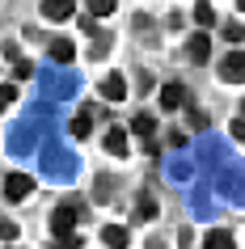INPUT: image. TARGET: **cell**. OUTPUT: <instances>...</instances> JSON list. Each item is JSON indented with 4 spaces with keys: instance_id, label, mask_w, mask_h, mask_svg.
<instances>
[{
    "instance_id": "obj_1",
    "label": "cell",
    "mask_w": 245,
    "mask_h": 249,
    "mask_svg": "<svg viewBox=\"0 0 245 249\" xmlns=\"http://www.w3.org/2000/svg\"><path fill=\"white\" fill-rule=\"evenodd\" d=\"M220 76L228 85H245V51H228L220 59Z\"/></svg>"
},
{
    "instance_id": "obj_2",
    "label": "cell",
    "mask_w": 245,
    "mask_h": 249,
    "mask_svg": "<svg viewBox=\"0 0 245 249\" xmlns=\"http://www.w3.org/2000/svg\"><path fill=\"white\" fill-rule=\"evenodd\" d=\"M30 190H34V178H26V173H9V178H4V198H9V203L30 198Z\"/></svg>"
},
{
    "instance_id": "obj_3",
    "label": "cell",
    "mask_w": 245,
    "mask_h": 249,
    "mask_svg": "<svg viewBox=\"0 0 245 249\" xmlns=\"http://www.w3.org/2000/svg\"><path fill=\"white\" fill-rule=\"evenodd\" d=\"M72 228H76V207H55V215H51V232L59 236V241H68V236H72Z\"/></svg>"
},
{
    "instance_id": "obj_4",
    "label": "cell",
    "mask_w": 245,
    "mask_h": 249,
    "mask_svg": "<svg viewBox=\"0 0 245 249\" xmlns=\"http://www.w3.org/2000/svg\"><path fill=\"white\" fill-rule=\"evenodd\" d=\"M102 97L106 102H123V97H127V76H123V72H110V76L102 80Z\"/></svg>"
},
{
    "instance_id": "obj_5",
    "label": "cell",
    "mask_w": 245,
    "mask_h": 249,
    "mask_svg": "<svg viewBox=\"0 0 245 249\" xmlns=\"http://www.w3.org/2000/svg\"><path fill=\"white\" fill-rule=\"evenodd\" d=\"M93 118H97L93 106H80L76 110V118H72V135H76V140H89L93 135Z\"/></svg>"
},
{
    "instance_id": "obj_6",
    "label": "cell",
    "mask_w": 245,
    "mask_h": 249,
    "mask_svg": "<svg viewBox=\"0 0 245 249\" xmlns=\"http://www.w3.org/2000/svg\"><path fill=\"white\" fill-rule=\"evenodd\" d=\"M72 0H42V17L47 21H64V17H72Z\"/></svg>"
},
{
    "instance_id": "obj_7",
    "label": "cell",
    "mask_w": 245,
    "mask_h": 249,
    "mask_svg": "<svg viewBox=\"0 0 245 249\" xmlns=\"http://www.w3.org/2000/svg\"><path fill=\"white\" fill-rule=\"evenodd\" d=\"M203 249H237V241H232L228 228H211V232L203 236Z\"/></svg>"
},
{
    "instance_id": "obj_8",
    "label": "cell",
    "mask_w": 245,
    "mask_h": 249,
    "mask_svg": "<svg viewBox=\"0 0 245 249\" xmlns=\"http://www.w3.org/2000/svg\"><path fill=\"white\" fill-rule=\"evenodd\" d=\"M106 152L110 157H127V131L123 127H110L106 131Z\"/></svg>"
},
{
    "instance_id": "obj_9",
    "label": "cell",
    "mask_w": 245,
    "mask_h": 249,
    "mask_svg": "<svg viewBox=\"0 0 245 249\" xmlns=\"http://www.w3.org/2000/svg\"><path fill=\"white\" fill-rule=\"evenodd\" d=\"M102 241H106L110 249H127L131 236H127V228H123V224H106V228H102Z\"/></svg>"
},
{
    "instance_id": "obj_10",
    "label": "cell",
    "mask_w": 245,
    "mask_h": 249,
    "mask_svg": "<svg viewBox=\"0 0 245 249\" xmlns=\"http://www.w3.org/2000/svg\"><path fill=\"white\" fill-rule=\"evenodd\" d=\"M186 55H190L194 64H203L207 55H211V42H207V34H194V38L186 42Z\"/></svg>"
},
{
    "instance_id": "obj_11",
    "label": "cell",
    "mask_w": 245,
    "mask_h": 249,
    "mask_svg": "<svg viewBox=\"0 0 245 249\" xmlns=\"http://www.w3.org/2000/svg\"><path fill=\"white\" fill-rule=\"evenodd\" d=\"M161 106H165V110L186 106V89H182V85H165V89H161Z\"/></svg>"
},
{
    "instance_id": "obj_12",
    "label": "cell",
    "mask_w": 245,
    "mask_h": 249,
    "mask_svg": "<svg viewBox=\"0 0 245 249\" xmlns=\"http://www.w3.org/2000/svg\"><path fill=\"white\" fill-rule=\"evenodd\" d=\"M131 131H135V135H144V140H148V144H152V131H156V118H152V114H135V118H131Z\"/></svg>"
},
{
    "instance_id": "obj_13",
    "label": "cell",
    "mask_w": 245,
    "mask_h": 249,
    "mask_svg": "<svg viewBox=\"0 0 245 249\" xmlns=\"http://www.w3.org/2000/svg\"><path fill=\"white\" fill-rule=\"evenodd\" d=\"M72 55H76V47H72L68 38H55L51 42V59H55V64H72Z\"/></svg>"
},
{
    "instance_id": "obj_14",
    "label": "cell",
    "mask_w": 245,
    "mask_h": 249,
    "mask_svg": "<svg viewBox=\"0 0 245 249\" xmlns=\"http://www.w3.org/2000/svg\"><path fill=\"white\" fill-rule=\"evenodd\" d=\"M224 38L228 42H245V26L241 21H228V26H224Z\"/></svg>"
},
{
    "instance_id": "obj_15",
    "label": "cell",
    "mask_w": 245,
    "mask_h": 249,
    "mask_svg": "<svg viewBox=\"0 0 245 249\" xmlns=\"http://www.w3.org/2000/svg\"><path fill=\"white\" fill-rule=\"evenodd\" d=\"M194 21H199V26H211V21H216V9H211V4H199V9H194Z\"/></svg>"
},
{
    "instance_id": "obj_16",
    "label": "cell",
    "mask_w": 245,
    "mask_h": 249,
    "mask_svg": "<svg viewBox=\"0 0 245 249\" xmlns=\"http://www.w3.org/2000/svg\"><path fill=\"white\" fill-rule=\"evenodd\" d=\"M89 13H93V17H106V13H114V0H93V4H89Z\"/></svg>"
},
{
    "instance_id": "obj_17",
    "label": "cell",
    "mask_w": 245,
    "mask_h": 249,
    "mask_svg": "<svg viewBox=\"0 0 245 249\" xmlns=\"http://www.w3.org/2000/svg\"><path fill=\"white\" fill-rule=\"evenodd\" d=\"M17 232H21V228H17L13 220H0V241H17Z\"/></svg>"
},
{
    "instance_id": "obj_18",
    "label": "cell",
    "mask_w": 245,
    "mask_h": 249,
    "mask_svg": "<svg viewBox=\"0 0 245 249\" xmlns=\"http://www.w3.org/2000/svg\"><path fill=\"white\" fill-rule=\"evenodd\" d=\"M13 97H17V85H0V110L13 106Z\"/></svg>"
},
{
    "instance_id": "obj_19",
    "label": "cell",
    "mask_w": 245,
    "mask_h": 249,
    "mask_svg": "<svg viewBox=\"0 0 245 249\" xmlns=\"http://www.w3.org/2000/svg\"><path fill=\"white\" fill-rule=\"evenodd\" d=\"M30 72H34V68H30V59H17V64H13V76H17V80H26Z\"/></svg>"
},
{
    "instance_id": "obj_20",
    "label": "cell",
    "mask_w": 245,
    "mask_h": 249,
    "mask_svg": "<svg viewBox=\"0 0 245 249\" xmlns=\"http://www.w3.org/2000/svg\"><path fill=\"white\" fill-rule=\"evenodd\" d=\"M228 131H232V140H241V144H245V118H232Z\"/></svg>"
},
{
    "instance_id": "obj_21",
    "label": "cell",
    "mask_w": 245,
    "mask_h": 249,
    "mask_svg": "<svg viewBox=\"0 0 245 249\" xmlns=\"http://www.w3.org/2000/svg\"><path fill=\"white\" fill-rule=\"evenodd\" d=\"M156 207H152V198H140V220H152Z\"/></svg>"
},
{
    "instance_id": "obj_22",
    "label": "cell",
    "mask_w": 245,
    "mask_h": 249,
    "mask_svg": "<svg viewBox=\"0 0 245 249\" xmlns=\"http://www.w3.org/2000/svg\"><path fill=\"white\" fill-rule=\"evenodd\" d=\"M55 249H80V241H76V236H68V241H55Z\"/></svg>"
},
{
    "instance_id": "obj_23",
    "label": "cell",
    "mask_w": 245,
    "mask_h": 249,
    "mask_svg": "<svg viewBox=\"0 0 245 249\" xmlns=\"http://www.w3.org/2000/svg\"><path fill=\"white\" fill-rule=\"evenodd\" d=\"M148 249H165V245H161V241H152V245H148Z\"/></svg>"
},
{
    "instance_id": "obj_24",
    "label": "cell",
    "mask_w": 245,
    "mask_h": 249,
    "mask_svg": "<svg viewBox=\"0 0 245 249\" xmlns=\"http://www.w3.org/2000/svg\"><path fill=\"white\" fill-rule=\"evenodd\" d=\"M237 9H241V13H245V0H237Z\"/></svg>"
}]
</instances>
